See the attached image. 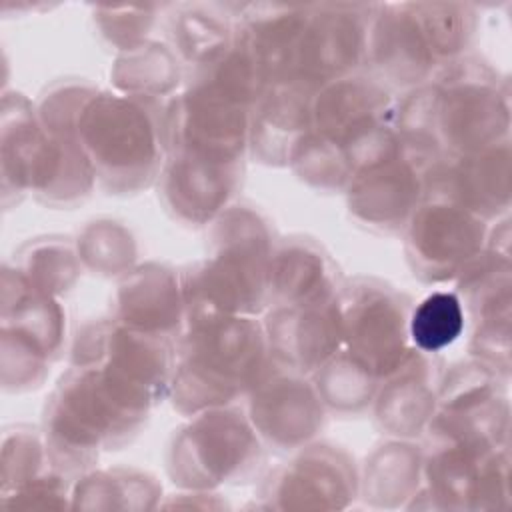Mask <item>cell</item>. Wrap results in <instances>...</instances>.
<instances>
[{"label": "cell", "mask_w": 512, "mask_h": 512, "mask_svg": "<svg viewBox=\"0 0 512 512\" xmlns=\"http://www.w3.org/2000/svg\"><path fill=\"white\" fill-rule=\"evenodd\" d=\"M508 90L476 58L442 64L424 84L396 100V130L408 148L432 162L456 160L506 142Z\"/></svg>", "instance_id": "6da1fadb"}, {"label": "cell", "mask_w": 512, "mask_h": 512, "mask_svg": "<svg viewBox=\"0 0 512 512\" xmlns=\"http://www.w3.org/2000/svg\"><path fill=\"white\" fill-rule=\"evenodd\" d=\"M398 144L396 100L372 78L354 74L314 92L310 130L290 168L312 188L344 192L362 168Z\"/></svg>", "instance_id": "7a4b0ae2"}, {"label": "cell", "mask_w": 512, "mask_h": 512, "mask_svg": "<svg viewBox=\"0 0 512 512\" xmlns=\"http://www.w3.org/2000/svg\"><path fill=\"white\" fill-rule=\"evenodd\" d=\"M154 404L96 366H68L42 416L50 462L72 482L90 472L102 452L128 444Z\"/></svg>", "instance_id": "3957f363"}, {"label": "cell", "mask_w": 512, "mask_h": 512, "mask_svg": "<svg viewBox=\"0 0 512 512\" xmlns=\"http://www.w3.org/2000/svg\"><path fill=\"white\" fill-rule=\"evenodd\" d=\"M212 252L180 272L186 328L268 308V274L278 236L252 204H232L210 224Z\"/></svg>", "instance_id": "277c9868"}, {"label": "cell", "mask_w": 512, "mask_h": 512, "mask_svg": "<svg viewBox=\"0 0 512 512\" xmlns=\"http://www.w3.org/2000/svg\"><path fill=\"white\" fill-rule=\"evenodd\" d=\"M268 362L266 332L256 316L188 326L176 340L172 406L188 418L232 406L248 394Z\"/></svg>", "instance_id": "5b68a950"}, {"label": "cell", "mask_w": 512, "mask_h": 512, "mask_svg": "<svg viewBox=\"0 0 512 512\" xmlns=\"http://www.w3.org/2000/svg\"><path fill=\"white\" fill-rule=\"evenodd\" d=\"M166 104L98 88L84 102L76 136L100 188L136 194L158 180L166 158Z\"/></svg>", "instance_id": "8992f818"}, {"label": "cell", "mask_w": 512, "mask_h": 512, "mask_svg": "<svg viewBox=\"0 0 512 512\" xmlns=\"http://www.w3.org/2000/svg\"><path fill=\"white\" fill-rule=\"evenodd\" d=\"M266 446L246 412L206 410L180 426L166 450V472L182 490L212 492L250 482L262 468Z\"/></svg>", "instance_id": "52a82bcc"}, {"label": "cell", "mask_w": 512, "mask_h": 512, "mask_svg": "<svg viewBox=\"0 0 512 512\" xmlns=\"http://www.w3.org/2000/svg\"><path fill=\"white\" fill-rule=\"evenodd\" d=\"M176 362V340L108 320L78 328L72 366H96L110 378L150 400L154 406L170 396Z\"/></svg>", "instance_id": "ba28073f"}, {"label": "cell", "mask_w": 512, "mask_h": 512, "mask_svg": "<svg viewBox=\"0 0 512 512\" xmlns=\"http://www.w3.org/2000/svg\"><path fill=\"white\" fill-rule=\"evenodd\" d=\"M412 306L410 296L378 278H354L342 286V348L384 380L412 352Z\"/></svg>", "instance_id": "9c48e42d"}, {"label": "cell", "mask_w": 512, "mask_h": 512, "mask_svg": "<svg viewBox=\"0 0 512 512\" xmlns=\"http://www.w3.org/2000/svg\"><path fill=\"white\" fill-rule=\"evenodd\" d=\"M488 232V222L476 214L426 194L402 232L406 260L426 284L452 282L486 248Z\"/></svg>", "instance_id": "30bf717a"}, {"label": "cell", "mask_w": 512, "mask_h": 512, "mask_svg": "<svg viewBox=\"0 0 512 512\" xmlns=\"http://www.w3.org/2000/svg\"><path fill=\"white\" fill-rule=\"evenodd\" d=\"M436 162L400 144L362 168L346 186L352 220L376 234H402L426 198Z\"/></svg>", "instance_id": "8fae6325"}, {"label": "cell", "mask_w": 512, "mask_h": 512, "mask_svg": "<svg viewBox=\"0 0 512 512\" xmlns=\"http://www.w3.org/2000/svg\"><path fill=\"white\" fill-rule=\"evenodd\" d=\"M244 398L250 424L264 446L274 452H296L326 426L328 410L310 376L272 358Z\"/></svg>", "instance_id": "7c38bea8"}, {"label": "cell", "mask_w": 512, "mask_h": 512, "mask_svg": "<svg viewBox=\"0 0 512 512\" xmlns=\"http://www.w3.org/2000/svg\"><path fill=\"white\" fill-rule=\"evenodd\" d=\"M376 4H310L294 78L312 88L354 76L364 66L368 26Z\"/></svg>", "instance_id": "4fadbf2b"}, {"label": "cell", "mask_w": 512, "mask_h": 512, "mask_svg": "<svg viewBox=\"0 0 512 512\" xmlns=\"http://www.w3.org/2000/svg\"><path fill=\"white\" fill-rule=\"evenodd\" d=\"M272 470L260 498L278 510H340L360 494L354 460L332 444H306Z\"/></svg>", "instance_id": "5bb4252c"}, {"label": "cell", "mask_w": 512, "mask_h": 512, "mask_svg": "<svg viewBox=\"0 0 512 512\" xmlns=\"http://www.w3.org/2000/svg\"><path fill=\"white\" fill-rule=\"evenodd\" d=\"M362 68L388 92L390 88L410 92L440 68L416 2L376 4Z\"/></svg>", "instance_id": "9a60e30c"}, {"label": "cell", "mask_w": 512, "mask_h": 512, "mask_svg": "<svg viewBox=\"0 0 512 512\" xmlns=\"http://www.w3.org/2000/svg\"><path fill=\"white\" fill-rule=\"evenodd\" d=\"M270 358L312 376L342 348V290L290 306H272L262 322Z\"/></svg>", "instance_id": "2e32d148"}, {"label": "cell", "mask_w": 512, "mask_h": 512, "mask_svg": "<svg viewBox=\"0 0 512 512\" xmlns=\"http://www.w3.org/2000/svg\"><path fill=\"white\" fill-rule=\"evenodd\" d=\"M242 176L244 164L166 152L156 184L162 204L176 220L190 226H206L234 204Z\"/></svg>", "instance_id": "e0dca14e"}, {"label": "cell", "mask_w": 512, "mask_h": 512, "mask_svg": "<svg viewBox=\"0 0 512 512\" xmlns=\"http://www.w3.org/2000/svg\"><path fill=\"white\" fill-rule=\"evenodd\" d=\"M426 194L446 198L488 224L498 220L510 206V140L436 162L428 174Z\"/></svg>", "instance_id": "ac0fdd59"}, {"label": "cell", "mask_w": 512, "mask_h": 512, "mask_svg": "<svg viewBox=\"0 0 512 512\" xmlns=\"http://www.w3.org/2000/svg\"><path fill=\"white\" fill-rule=\"evenodd\" d=\"M442 374L438 354L412 348L404 362L376 390L370 408L376 426L384 434L402 440L424 434L438 408Z\"/></svg>", "instance_id": "d6986e66"}, {"label": "cell", "mask_w": 512, "mask_h": 512, "mask_svg": "<svg viewBox=\"0 0 512 512\" xmlns=\"http://www.w3.org/2000/svg\"><path fill=\"white\" fill-rule=\"evenodd\" d=\"M112 318L124 326L178 340L186 330L180 272L158 262L134 266L118 278Z\"/></svg>", "instance_id": "ffe728a7"}, {"label": "cell", "mask_w": 512, "mask_h": 512, "mask_svg": "<svg viewBox=\"0 0 512 512\" xmlns=\"http://www.w3.org/2000/svg\"><path fill=\"white\" fill-rule=\"evenodd\" d=\"M94 186L96 174L76 130H48L40 124L28 160V194L52 208H72Z\"/></svg>", "instance_id": "44dd1931"}, {"label": "cell", "mask_w": 512, "mask_h": 512, "mask_svg": "<svg viewBox=\"0 0 512 512\" xmlns=\"http://www.w3.org/2000/svg\"><path fill=\"white\" fill-rule=\"evenodd\" d=\"M318 88L300 80L270 86L250 114V154L268 166H290L310 130Z\"/></svg>", "instance_id": "7402d4cb"}, {"label": "cell", "mask_w": 512, "mask_h": 512, "mask_svg": "<svg viewBox=\"0 0 512 512\" xmlns=\"http://www.w3.org/2000/svg\"><path fill=\"white\" fill-rule=\"evenodd\" d=\"M342 286L336 264L318 242L306 236L278 238L270 260L268 308L310 302Z\"/></svg>", "instance_id": "603a6c76"}, {"label": "cell", "mask_w": 512, "mask_h": 512, "mask_svg": "<svg viewBox=\"0 0 512 512\" xmlns=\"http://www.w3.org/2000/svg\"><path fill=\"white\" fill-rule=\"evenodd\" d=\"M422 462L424 450L410 440L392 438L376 446L360 476L362 496L374 506H400L422 488Z\"/></svg>", "instance_id": "cb8c5ba5"}, {"label": "cell", "mask_w": 512, "mask_h": 512, "mask_svg": "<svg viewBox=\"0 0 512 512\" xmlns=\"http://www.w3.org/2000/svg\"><path fill=\"white\" fill-rule=\"evenodd\" d=\"M236 34V18L218 6H184L170 16V46L192 70L218 58Z\"/></svg>", "instance_id": "d4e9b609"}, {"label": "cell", "mask_w": 512, "mask_h": 512, "mask_svg": "<svg viewBox=\"0 0 512 512\" xmlns=\"http://www.w3.org/2000/svg\"><path fill=\"white\" fill-rule=\"evenodd\" d=\"M112 80L122 94L168 102L164 98L182 80V62L172 46L146 40L132 50L120 52L112 68Z\"/></svg>", "instance_id": "484cf974"}, {"label": "cell", "mask_w": 512, "mask_h": 512, "mask_svg": "<svg viewBox=\"0 0 512 512\" xmlns=\"http://www.w3.org/2000/svg\"><path fill=\"white\" fill-rule=\"evenodd\" d=\"M322 404L336 416H360L372 408L380 378L346 348L310 376Z\"/></svg>", "instance_id": "4316f807"}, {"label": "cell", "mask_w": 512, "mask_h": 512, "mask_svg": "<svg viewBox=\"0 0 512 512\" xmlns=\"http://www.w3.org/2000/svg\"><path fill=\"white\" fill-rule=\"evenodd\" d=\"M160 496L162 488L154 476L132 468H110L82 474L72 490V506L146 510L158 506Z\"/></svg>", "instance_id": "83f0119b"}, {"label": "cell", "mask_w": 512, "mask_h": 512, "mask_svg": "<svg viewBox=\"0 0 512 512\" xmlns=\"http://www.w3.org/2000/svg\"><path fill=\"white\" fill-rule=\"evenodd\" d=\"M12 266L32 288L56 298L76 284L82 270L76 244L52 236L26 242L14 256Z\"/></svg>", "instance_id": "f1b7e54d"}, {"label": "cell", "mask_w": 512, "mask_h": 512, "mask_svg": "<svg viewBox=\"0 0 512 512\" xmlns=\"http://www.w3.org/2000/svg\"><path fill=\"white\" fill-rule=\"evenodd\" d=\"M82 268L104 278H122L134 268L138 246L126 226L114 220L90 222L76 238Z\"/></svg>", "instance_id": "f546056e"}, {"label": "cell", "mask_w": 512, "mask_h": 512, "mask_svg": "<svg viewBox=\"0 0 512 512\" xmlns=\"http://www.w3.org/2000/svg\"><path fill=\"white\" fill-rule=\"evenodd\" d=\"M466 326V312L456 292L436 290L412 306L410 342L426 354L452 346Z\"/></svg>", "instance_id": "4dcf8cb0"}, {"label": "cell", "mask_w": 512, "mask_h": 512, "mask_svg": "<svg viewBox=\"0 0 512 512\" xmlns=\"http://www.w3.org/2000/svg\"><path fill=\"white\" fill-rule=\"evenodd\" d=\"M416 6L440 66L460 58L476 32L474 6L456 2H416Z\"/></svg>", "instance_id": "1f68e13d"}, {"label": "cell", "mask_w": 512, "mask_h": 512, "mask_svg": "<svg viewBox=\"0 0 512 512\" xmlns=\"http://www.w3.org/2000/svg\"><path fill=\"white\" fill-rule=\"evenodd\" d=\"M50 470H54V466L42 430L22 424L6 430L2 442V496Z\"/></svg>", "instance_id": "d6a6232c"}, {"label": "cell", "mask_w": 512, "mask_h": 512, "mask_svg": "<svg viewBox=\"0 0 512 512\" xmlns=\"http://www.w3.org/2000/svg\"><path fill=\"white\" fill-rule=\"evenodd\" d=\"M158 6H98L94 10V22L100 34L116 46L120 52L132 50L146 42L154 28Z\"/></svg>", "instance_id": "836d02e7"}]
</instances>
